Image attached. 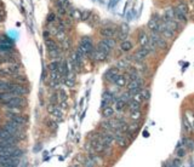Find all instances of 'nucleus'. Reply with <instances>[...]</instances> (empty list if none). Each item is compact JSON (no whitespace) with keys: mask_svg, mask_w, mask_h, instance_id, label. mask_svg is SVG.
Instances as JSON below:
<instances>
[{"mask_svg":"<svg viewBox=\"0 0 194 167\" xmlns=\"http://www.w3.org/2000/svg\"><path fill=\"white\" fill-rule=\"evenodd\" d=\"M0 104H1L4 110L5 109H10V108H21V109H23V108L27 107L28 101H27V98L24 96H15V97L5 101V102H1Z\"/></svg>","mask_w":194,"mask_h":167,"instance_id":"1","label":"nucleus"},{"mask_svg":"<svg viewBox=\"0 0 194 167\" xmlns=\"http://www.w3.org/2000/svg\"><path fill=\"white\" fill-rule=\"evenodd\" d=\"M2 130H5V131H7L9 133H11L12 136H15V137H17L19 141H22V139H24L26 138V128H23V127H19L17 125H14L11 121H6V122H4L2 125L0 126Z\"/></svg>","mask_w":194,"mask_h":167,"instance_id":"2","label":"nucleus"},{"mask_svg":"<svg viewBox=\"0 0 194 167\" xmlns=\"http://www.w3.org/2000/svg\"><path fill=\"white\" fill-rule=\"evenodd\" d=\"M5 118L11 121L14 125H17L19 127L26 128L28 124V116L23 115L22 113H12V111H5Z\"/></svg>","mask_w":194,"mask_h":167,"instance_id":"3","label":"nucleus"},{"mask_svg":"<svg viewBox=\"0 0 194 167\" xmlns=\"http://www.w3.org/2000/svg\"><path fill=\"white\" fill-rule=\"evenodd\" d=\"M79 47L86 53V56L87 55H90L91 52H92V50L95 49L94 47V44H92V40H91V38H89V37H84L81 40H80V44H79Z\"/></svg>","mask_w":194,"mask_h":167,"instance_id":"4","label":"nucleus"},{"mask_svg":"<svg viewBox=\"0 0 194 167\" xmlns=\"http://www.w3.org/2000/svg\"><path fill=\"white\" fill-rule=\"evenodd\" d=\"M18 160L17 157H12V156H7V155H0V166L4 167H12L18 166Z\"/></svg>","mask_w":194,"mask_h":167,"instance_id":"5","label":"nucleus"},{"mask_svg":"<svg viewBox=\"0 0 194 167\" xmlns=\"http://www.w3.org/2000/svg\"><path fill=\"white\" fill-rule=\"evenodd\" d=\"M148 55H151V53H149V51H148L146 47H139L135 53L132 55V60L136 61L137 63L142 62V61H144V60L148 57Z\"/></svg>","mask_w":194,"mask_h":167,"instance_id":"6","label":"nucleus"},{"mask_svg":"<svg viewBox=\"0 0 194 167\" xmlns=\"http://www.w3.org/2000/svg\"><path fill=\"white\" fill-rule=\"evenodd\" d=\"M101 35L103 38H116L119 30L114 28V27H103L101 30H99Z\"/></svg>","mask_w":194,"mask_h":167,"instance_id":"7","label":"nucleus"},{"mask_svg":"<svg viewBox=\"0 0 194 167\" xmlns=\"http://www.w3.org/2000/svg\"><path fill=\"white\" fill-rule=\"evenodd\" d=\"M16 81L11 80H6V78H0V92H5V91H12V88L15 87Z\"/></svg>","mask_w":194,"mask_h":167,"instance_id":"8","label":"nucleus"},{"mask_svg":"<svg viewBox=\"0 0 194 167\" xmlns=\"http://www.w3.org/2000/svg\"><path fill=\"white\" fill-rule=\"evenodd\" d=\"M119 69L116 68V67H113V68H111V69H108L107 72H106V74H104V79L107 80V81H109V83H113L115 81V79L119 76Z\"/></svg>","mask_w":194,"mask_h":167,"instance_id":"9","label":"nucleus"},{"mask_svg":"<svg viewBox=\"0 0 194 167\" xmlns=\"http://www.w3.org/2000/svg\"><path fill=\"white\" fill-rule=\"evenodd\" d=\"M11 92H14L16 96H27L28 95V92H29V88L27 87V86H24L23 84H19L17 83L15 85V87L12 88V91Z\"/></svg>","mask_w":194,"mask_h":167,"instance_id":"10","label":"nucleus"},{"mask_svg":"<svg viewBox=\"0 0 194 167\" xmlns=\"http://www.w3.org/2000/svg\"><path fill=\"white\" fill-rule=\"evenodd\" d=\"M112 102H115V99L113 98V93L112 92H103V95H102V109L103 108H106V107H108V105H111Z\"/></svg>","mask_w":194,"mask_h":167,"instance_id":"11","label":"nucleus"},{"mask_svg":"<svg viewBox=\"0 0 194 167\" xmlns=\"http://www.w3.org/2000/svg\"><path fill=\"white\" fill-rule=\"evenodd\" d=\"M137 42H138V45H139L141 47L147 46L148 42H149V35H148L147 33H144L143 30H141V32L138 33V37H137Z\"/></svg>","mask_w":194,"mask_h":167,"instance_id":"12","label":"nucleus"},{"mask_svg":"<svg viewBox=\"0 0 194 167\" xmlns=\"http://www.w3.org/2000/svg\"><path fill=\"white\" fill-rule=\"evenodd\" d=\"M182 127H183V131H184L188 136H191V134H192V132L194 131L193 126H192V124L189 122V120L186 118V115L182 118Z\"/></svg>","mask_w":194,"mask_h":167,"instance_id":"13","label":"nucleus"},{"mask_svg":"<svg viewBox=\"0 0 194 167\" xmlns=\"http://www.w3.org/2000/svg\"><path fill=\"white\" fill-rule=\"evenodd\" d=\"M160 35L166 39V40H174L175 39V30L170 29V28H164L161 32H160Z\"/></svg>","mask_w":194,"mask_h":167,"instance_id":"14","label":"nucleus"},{"mask_svg":"<svg viewBox=\"0 0 194 167\" xmlns=\"http://www.w3.org/2000/svg\"><path fill=\"white\" fill-rule=\"evenodd\" d=\"M148 29L151 30V32H158V33H160V25H159V21L153 17V18H151L149 22H148Z\"/></svg>","mask_w":194,"mask_h":167,"instance_id":"15","label":"nucleus"},{"mask_svg":"<svg viewBox=\"0 0 194 167\" xmlns=\"http://www.w3.org/2000/svg\"><path fill=\"white\" fill-rule=\"evenodd\" d=\"M49 57L51 60H61L62 58V49L57 47V49L49 50Z\"/></svg>","mask_w":194,"mask_h":167,"instance_id":"16","label":"nucleus"},{"mask_svg":"<svg viewBox=\"0 0 194 167\" xmlns=\"http://www.w3.org/2000/svg\"><path fill=\"white\" fill-rule=\"evenodd\" d=\"M47 110H49L50 114H52V115L56 116V118H61V116H62V110H61V108H58L57 104H52V103H51V104L49 105Z\"/></svg>","mask_w":194,"mask_h":167,"instance_id":"17","label":"nucleus"},{"mask_svg":"<svg viewBox=\"0 0 194 167\" xmlns=\"http://www.w3.org/2000/svg\"><path fill=\"white\" fill-rule=\"evenodd\" d=\"M114 85H115L116 87H119V88L125 87L127 85V78L125 75H123V74H119V76L116 78L115 81H114Z\"/></svg>","mask_w":194,"mask_h":167,"instance_id":"18","label":"nucleus"},{"mask_svg":"<svg viewBox=\"0 0 194 167\" xmlns=\"http://www.w3.org/2000/svg\"><path fill=\"white\" fill-rule=\"evenodd\" d=\"M182 144L186 146V149L188 150V151H192L194 149V141L191 138V137H184V138H182Z\"/></svg>","mask_w":194,"mask_h":167,"instance_id":"19","label":"nucleus"},{"mask_svg":"<svg viewBox=\"0 0 194 167\" xmlns=\"http://www.w3.org/2000/svg\"><path fill=\"white\" fill-rule=\"evenodd\" d=\"M102 115H103L104 119H111V118L114 116V109L111 105H108V107L102 109Z\"/></svg>","mask_w":194,"mask_h":167,"instance_id":"20","label":"nucleus"},{"mask_svg":"<svg viewBox=\"0 0 194 167\" xmlns=\"http://www.w3.org/2000/svg\"><path fill=\"white\" fill-rule=\"evenodd\" d=\"M187 149H186V146L182 144V142H180V144L177 146V149H176V155H177V157H183V156H186L187 155Z\"/></svg>","mask_w":194,"mask_h":167,"instance_id":"21","label":"nucleus"},{"mask_svg":"<svg viewBox=\"0 0 194 167\" xmlns=\"http://www.w3.org/2000/svg\"><path fill=\"white\" fill-rule=\"evenodd\" d=\"M175 9V20L177 22H181V23H184V22L187 21V16L186 15H183L177 7H174Z\"/></svg>","mask_w":194,"mask_h":167,"instance_id":"22","label":"nucleus"},{"mask_svg":"<svg viewBox=\"0 0 194 167\" xmlns=\"http://www.w3.org/2000/svg\"><path fill=\"white\" fill-rule=\"evenodd\" d=\"M98 50H101V51H103V52H106L107 55H111V52H112V49L106 44V42L103 41V40H101V41L97 44L96 46Z\"/></svg>","mask_w":194,"mask_h":167,"instance_id":"23","label":"nucleus"},{"mask_svg":"<svg viewBox=\"0 0 194 167\" xmlns=\"http://www.w3.org/2000/svg\"><path fill=\"white\" fill-rule=\"evenodd\" d=\"M69 17H72L73 20H77V21H80L81 20V11L78 10V9H69Z\"/></svg>","mask_w":194,"mask_h":167,"instance_id":"24","label":"nucleus"},{"mask_svg":"<svg viewBox=\"0 0 194 167\" xmlns=\"http://www.w3.org/2000/svg\"><path fill=\"white\" fill-rule=\"evenodd\" d=\"M45 45H46V47H47V51H49V50H52V49H57V47H59L57 41L54 40L51 37L47 38V39H45Z\"/></svg>","mask_w":194,"mask_h":167,"instance_id":"25","label":"nucleus"},{"mask_svg":"<svg viewBox=\"0 0 194 167\" xmlns=\"http://www.w3.org/2000/svg\"><path fill=\"white\" fill-rule=\"evenodd\" d=\"M120 49H121V51L127 52V51L132 50V42L129 41V40H124V41L120 44Z\"/></svg>","mask_w":194,"mask_h":167,"instance_id":"26","label":"nucleus"},{"mask_svg":"<svg viewBox=\"0 0 194 167\" xmlns=\"http://www.w3.org/2000/svg\"><path fill=\"white\" fill-rule=\"evenodd\" d=\"M126 107H127V103H126L125 101H123L121 98H118V99L115 101V109L118 110V111L124 110Z\"/></svg>","mask_w":194,"mask_h":167,"instance_id":"27","label":"nucleus"},{"mask_svg":"<svg viewBox=\"0 0 194 167\" xmlns=\"http://www.w3.org/2000/svg\"><path fill=\"white\" fill-rule=\"evenodd\" d=\"M58 17L57 14H55V12H50L49 15H47V17H46V22L49 23V24H54V23H56L58 21Z\"/></svg>","mask_w":194,"mask_h":167,"instance_id":"28","label":"nucleus"},{"mask_svg":"<svg viewBox=\"0 0 194 167\" xmlns=\"http://www.w3.org/2000/svg\"><path fill=\"white\" fill-rule=\"evenodd\" d=\"M141 102H138V101H135V99H131L129 103H127V107H129V109H130V111L131 110H137V109H139L141 108Z\"/></svg>","mask_w":194,"mask_h":167,"instance_id":"29","label":"nucleus"},{"mask_svg":"<svg viewBox=\"0 0 194 167\" xmlns=\"http://www.w3.org/2000/svg\"><path fill=\"white\" fill-rule=\"evenodd\" d=\"M139 95H141L143 102H147V101L149 99V97H151V92H149V90H147V88H141V90H139Z\"/></svg>","mask_w":194,"mask_h":167,"instance_id":"30","label":"nucleus"},{"mask_svg":"<svg viewBox=\"0 0 194 167\" xmlns=\"http://www.w3.org/2000/svg\"><path fill=\"white\" fill-rule=\"evenodd\" d=\"M141 115H142V113H141L139 109H137V110H131V113H130V119H131L132 121H138L139 118H141Z\"/></svg>","mask_w":194,"mask_h":167,"instance_id":"31","label":"nucleus"},{"mask_svg":"<svg viewBox=\"0 0 194 167\" xmlns=\"http://www.w3.org/2000/svg\"><path fill=\"white\" fill-rule=\"evenodd\" d=\"M57 96H58V102H59V104H61V103H64V102L67 101V93H66V91L58 88Z\"/></svg>","mask_w":194,"mask_h":167,"instance_id":"32","label":"nucleus"},{"mask_svg":"<svg viewBox=\"0 0 194 167\" xmlns=\"http://www.w3.org/2000/svg\"><path fill=\"white\" fill-rule=\"evenodd\" d=\"M116 68H118L119 70H127V69H129V63L126 62V60L118 61V63H116Z\"/></svg>","mask_w":194,"mask_h":167,"instance_id":"33","label":"nucleus"},{"mask_svg":"<svg viewBox=\"0 0 194 167\" xmlns=\"http://www.w3.org/2000/svg\"><path fill=\"white\" fill-rule=\"evenodd\" d=\"M164 18H170V20H175V9L174 7H168L165 10V16Z\"/></svg>","mask_w":194,"mask_h":167,"instance_id":"34","label":"nucleus"},{"mask_svg":"<svg viewBox=\"0 0 194 167\" xmlns=\"http://www.w3.org/2000/svg\"><path fill=\"white\" fill-rule=\"evenodd\" d=\"M103 41L106 42V44H107V45H108L112 50H113V49H115V46H116V39L115 38H104V39H103Z\"/></svg>","mask_w":194,"mask_h":167,"instance_id":"35","label":"nucleus"},{"mask_svg":"<svg viewBox=\"0 0 194 167\" xmlns=\"http://www.w3.org/2000/svg\"><path fill=\"white\" fill-rule=\"evenodd\" d=\"M183 15H188V6H187V4L186 2H180V4H177V6H176Z\"/></svg>","mask_w":194,"mask_h":167,"instance_id":"36","label":"nucleus"},{"mask_svg":"<svg viewBox=\"0 0 194 167\" xmlns=\"http://www.w3.org/2000/svg\"><path fill=\"white\" fill-rule=\"evenodd\" d=\"M119 98H121L123 101H125L126 103H129V102L132 99V95H131V92H130V91H127V92H124V93H121Z\"/></svg>","mask_w":194,"mask_h":167,"instance_id":"37","label":"nucleus"},{"mask_svg":"<svg viewBox=\"0 0 194 167\" xmlns=\"http://www.w3.org/2000/svg\"><path fill=\"white\" fill-rule=\"evenodd\" d=\"M71 46H72V41H71V39L68 37L61 42V49H63V50H69Z\"/></svg>","mask_w":194,"mask_h":167,"instance_id":"38","label":"nucleus"},{"mask_svg":"<svg viewBox=\"0 0 194 167\" xmlns=\"http://www.w3.org/2000/svg\"><path fill=\"white\" fill-rule=\"evenodd\" d=\"M91 16H92V14L90 11H87V10L81 11V21H89Z\"/></svg>","mask_w":194,"mask_h":167,"instance_id":"39","label":"nucleus"},{"mask_svg":"<svg viewBox=\"0 0 194 167\" xmlns=\"http://www.w3.org/2000/svg\"><path fill=\"white\" fill-rule=\"evenodd\" d=\"M138 127H139V124H137V121H134V122L129 124V131L132 132V133H136V131L138 130Z\"/></svg>","mask_w":194,"mask_h":167,"instance_id":"40","label":"nucleus"},{"mask_svg":"<svg viewBox=\"0 0 194 167\" xmlns=\"http://www.w3.org/2000/svg\"><path fill=\"white\" fill-rule=\"evenodd\" d=\"M182 164H181V160H174V164H171V166H181Z\"/></svg>","mask_w":194,"mask_h":167,"instance_id":"41","label":"nucleus"},{"mask_svg":"<svg viewBox=\"0 0 194 167\" xmlns=\"http://www.w3.org/2000/svg\"><path fill=\"white\" fill-rule=\"evenodd\" d=\"M193 128H194V122H193Z\"/></svg>","mask_w":194,"mask_h":167,"instance_id":"42","label":"nucleus"}]
</instances>
